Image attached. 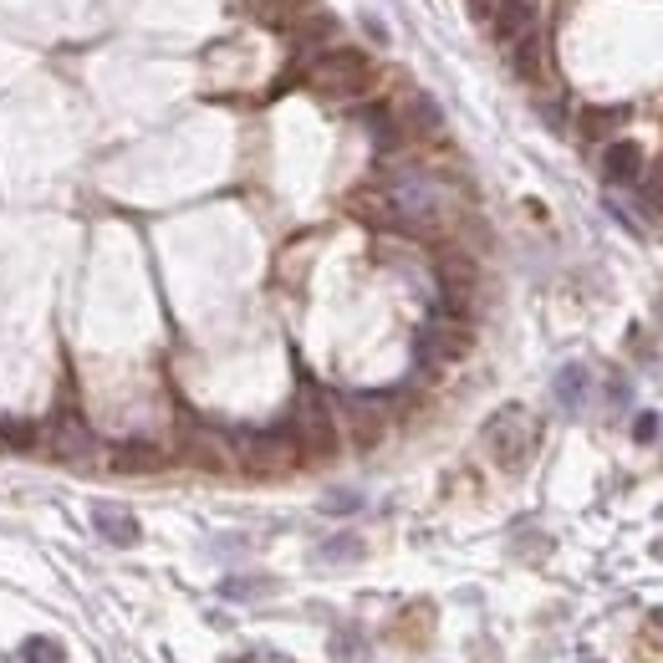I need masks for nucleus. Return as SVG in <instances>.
Returning a JSON list of instances; mask_svg holds the SVG:
<instances>
[{
    "instance_id": "obj_1",
    "label": "nucleus",
    "mask_w": 663,
    "mask_h": 663,
    "mask_svg": "<svg viewBox=\"0 0 663 663\" xmlns=\"http://www.w3.org/2000/svg\"><path fill=\"white\" fill-rule=\"evenodd\" d=\"M286 429H291V439H297V449H301V465H322V459H332L342 449V424H337L332 403L316 394V388H301L297 413H291Z\"/></svg>"
},
{
    "instance_id": "obj_2",
    "label": "nucleus",
    "mask_w": 663,
    "mask_h": 663,
    "mask_svg": "<svg viewBox=\"0 0 663 663\" xmlns=\"http://www.w3.org/2000/svg\"><path fill=\"white\" fill-rule=\"evenodd\" d=\"M537 439H541L537 413H526L521 403H510V409H501V413H490L485 449H490V459H495L501 470H526V465H531V455H537Z\"/></svg>"
},
{
    "instance_id": "obj_3",
    "label": "nucleus",
    "mask_w": 663,
    "mask_h": 663,
    "mask_svg": "<svg viewBox=\"0 0 663 663\" xmlns=\"http://www.w3.org/2000/svg\"><path fill=\"white\" fill-rule=\"evenodd\" d=\"M367 82H373V62H367L358 47L322 51V57H312V67H306V87H312L316 97H332V103L358 97Z\"/></svg>"
},
{
    "instance_id": "obj_4",
    "label": "nucleus",
    "mask_w": 663,
    "mask_h": 663,
    "mask_svg": "<svg viewBox=\"0 0 663 663\" xmlns=\"http://www.w3.org/2000/svg\"><path fill=\"white\" fill-rule=\"evenodd\" d=\"M230 449H236L240 470H251V474H286L301 465L291 429H240L236 439H230Z\"/></svg>"
},
{
    "instance_id": "obj_5",
    "label": "nucleus",
    "mask_w": 663,
    "mask_h": 663,
    "mask_svg": "<svg viewBox=\"0 0 663 663\" xmlns=\"http://www.w3.org/2000/svg\"><path fill=\"white\" fill-rule=\"evenodd\" d=\"M470 327L465 322H455V316H439V322H429L424 332H419V358H429V363H455V358H465L470 352Z\"/></svg>"
},
{
    "instance_id": "obj_6",
    "label": "nucleus",
    "mask_w": 663,
    "mask_h": 663,
    "mask_svg": "<svg viewBox=\"0 0 663 663\" xmlns=\"http://www.w3.org/2000/svg\"><path fill=\"white\" fill-rule=\"evenodd\" d=\"M342 413H348L352 439L363 444V449H373V444L383 439V429H388V398H383V394H352V398H342Z\"/></svg>"
},
{
    "instance_id": "obj_7",
    "label": "nucleus",
    "mask_w": 663,
    "mask_h": 663,
    "mask_svg": "<svg viewBox=\"0 0 663 663\" xmlns=\"http://www.w3.org/2000/svg\"><path fill=\"white\" fill-rule=\"evenodd\" d=\"M394 128H398V138H439L444 133V118L439 108L429 103L424 93H409V97H398L394 108Z\"/></svg>"
},
{
    "instance_id": "obj_8",
    "label": "nucleus",
    "mask_w": 663,
    "mask_h": 663,
    "mask_svg": "<svg viewBox=\"0 0 663 663\" xmlns=\"http://www.w3.org/2000/svg\"><path fill=\"white\" fill-rule=\"evenodd\" d=\"M348 209L358 215V220L378 225V230H403V209H398V200H394L388 184H363V190H352Z\"/></svg>"
},
{
    "instance_id": "obj_9",
    "label": "nucleus",
    "mask_w": 663,
    "mask_h": 663,
    "mask_svg": "<svg viewBox=\"0 0 663 663\" xmlns=\"http://www.w3.org/2000/svg\"><path fill=\"white\" fill-rule=\"evenodd\" d=\"M51 449H57L67 465H87V459L103 455V444L93 439V429L82 424L77 413H62V419L51 424Z\"/></svg>"
},
{
    "instance_id": "obj_10",
    "label": "nucleus",
    "mask_w": 663,
    "mask_h": 663,
    "mask_svg": "<svg viewBox=\"0 0 663 663\" xmlns=\"http://www.w3.org/2000/svg\"><path fill=\"white\" fill-rule=\"evenodd\" d=\"M184 459L190 465H205V470H236V449L215 429H190L184 434Z\"/></svg>"
},
{
    "instance_id": "obj_11",
    "label": "nucleus",
    "mask_w": 663,
    "mask_h": 663,
    "mask_svg": "<svg viewBox=\"0 0 663 663\" xmlns=\"http://www.w3.org/2000/svg\"><path fill=\"white\" fill-rule=\"evenodd\" d=\"M602 174H607V184H638L643 179V148L628 138L607 143V154H602Z\"/></svg>"
},
{
    "instance_id": "obj_12",
    "label": "nucleus",
    "mask_w": 663,
    "mask_h": 663,
    "mask_svg": "<svg viewBox=\"0 0 663 663\" xmlns=\"http://www.w3.org/2000/svg\"><path fill=\"white\" fill-rule=\"evenodd\" d=\"M490 26L501 36V47H510V41H521L526 32H537V11H531L526 0H501L495 16H490Z\"/></svg>"
},
{
    "instance_id": "obj_13",
    "label": "nucleus",
    "mask_w": 663,
    "mask_h": 663,
    "mask_svg": "<svg viewBox=\"0 0 663 663\" xmlns=\"http://www.w3.org/2000/svg\"><path fill=\"white\" fill-rule=\"evenodd\" d=\"M93 526H97V537L112 541V546H138V521H133L123 506H97Z\"/></svg>"
},
{
    "instance_id": "obj_14",
    "label": "nucleus",
    "mask_w": 663,
    "mask_h": 663,
    "mask_svg": "<svg viewBox=\"0 0 663 663\" xmlns=\"http://www.w3.org/2000/svg\"><path fill=\"white\" fill-rule=\"evenodd\" d=\"M510 72L521 82H537L541 77V32H526L521 41H510Z\"/></svg>"
},
{
    "instance_id": "obj_15",
    "label": "nucleus",
    "mask_w": 663,
    "mask_h": 663,
    "mask_svg": "<svg viewBox=\"0 0 663 663\" xmlns=\"http://www.w3.org/2000/svg\"><path fill=\"white\" fill-rule=\"evenodd\" d=\"M164 465V449L154 444H118L112 449V470H158Z\"/></svg>"
},
{
    "instance_id": "obj_16",
    "label": "nucleus",
    "mask_w": 663,
    "mask_h": 663,
    "mask_svg": "<svg viewBox=\"0 0 663 663\" xmlns=\"http://www.w3.org/2000/svg\"><path fill=\"white\" fill-rule=\"evenodd\" d=\"M582 388H587V367H562V373H556V398H562V403H567V409H577V403H582Z\"/></svg>"
},
{
    "instance_id": "obj_17",
    "label": "nucleus",
    "mask_w": 663,
    "mask_h": 663,
    "mask_svg": "<svg viewBox=\"0 0 663 663\" xmlns=\"http://www.w3.org/2000/svg\"><path fill=\"white\" fill-rule=\"evenodd\" d=\"M21 663H62V643H51V638H26V643H21Z\"/></svg>"
},
{
    "instance_id": "obj_18",
    "label": "nucleus",
    "mask_w": 663,
    "mask_h": 663,
    "mask_svg": "<svg viewBox=\"0 0 663 663\" xmlns=\"http://www.w3.org/2000/svg\"><path fill=\"white\" fill-rule=\"evenodd\" d=\"M363 552V541H352V537H337V541H327V546H322V556H327V562H337V556H358Z\"/></svg>"
},
{
    "instance_id": "obj_19",
    "label": "nucleus",
    "mask_w": 663,
    "mask_h": 663,
    "mask_svg": "<svg viewBox=\"0 0 663 663\" xmlns=\"http://www.w3.org/2000/svg\"><path fill=\"white\" fill-rule=\"evenodd\" d=\"M617 118H623V112H587V133H592V138H598V133H607V128L617 123Z\"/></svg>"
},
{
    "instance_id": "obj_20",
    "label": "nucleus",
    "mask_w": 663,
    "mask_h": 663,
    "mask_svg": "<svg viewBox=\"0 0 663 663\" xmlns=\"http://www.w3.org/2000/svg\"><path fill=\"white\" fill-rule=\"evenodd\" d=\"M653 434H659V419H653V413H643V419H638V439H653Z\"/></svg>"
},
{
    "instance_id": "obj_21",
    "label": "nucleus",
    "mask_w": 663,
    "mask_h": 663,
    "mask_svg": "<svg viewBox=\"0 0 663 663\" xmlns=\"http://www.w3.org/2000/svg\"><path fill=\"white\" fill-rule=\"evenodd\" d=\"M495 5H501V0H470V11H474V16H480V21H490V16H495Z\"/></svg>"
},
{
    "instance_id": "obj_22",
    "label": "nucleus",
    "mask_w": 663,
    "mask_h": 663,
    "mask_svg": "<svg viewBox=\"0 0 663 663\" xmlns=\"http://www.w3.org/2000/svg\"><path fill=\"white\" fill-rule=\"evenodd\" d=\"M327 506H332V510H352V506H358V495H332Z\"/></svg>"
},
{
    "instance_id": "obj_23",
    "label": "nucleus",
    "mask_w": 663,
    "mask_h": 663,
    "mask_svg": "<svg viewBox=\"0 0 663 663\" xmlns=\"http://www.w3.org/2000/svg\"><path fill=\"white\" fill-rule=\"evenodd\" d=\"M648 628H653V632H659V638H663V607H659V613H653V617H648Z\"/></svg>"
}]
</instances>
